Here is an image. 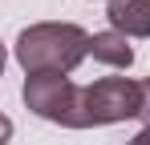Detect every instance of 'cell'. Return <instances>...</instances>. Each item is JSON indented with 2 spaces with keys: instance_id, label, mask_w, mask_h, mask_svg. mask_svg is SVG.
I'll return each mask as SVG.
<instances>
[{
  "instance_id": "obj_6",
  "label": "cell",
  "mask_w": 150,
  "mask_h": 145,
  "mask_svg": "<svg viewBox=\"0 0 150 145\" xmlns=\"http://www.w3.org/2000/svg\"><path fill=\"white\" fill-rule=\"evenodd\" d=\"M138 93H142V105H138V121L150 125V77L146 81H138Z\"/></svg>"
},
{
  "instance_id": "obj_10",
  "label": "cell",
  "mask_w": 150,
  "mask_h": 145,
  "mask_svg": "<svg viewBox=\"0 0 150 145\" xmlns=\"http://www.w3.org/2000/svg\"><path fill=\"white\" fill-rule=\"evenodd\" d=\"M110 4H114V0H110Z\"/></svg>"
},
{
  "instance_id": "obj_1",
  "label": "cell",
  "mask_w": 150,
  "mask_h": 145,
  "mask_svg": "<svg viewBox=\"0 0 150 145\" xmlns=\"http://www.w3.org/2000/svg\"><path fill=\"white\" fill-rule=\"evenodd\" d=\"M12 52L28 77L33 72H61L65 77L89 56V32L69 20H41V24H28L16 36Z\"/></svg>"
},
{
  "instance_id": "obj_4",
  "label": "cell",
  "mask_w": 150,
  "mask_h": 145,
  "mask_svg": "<svg viewBox=\"0 0 150 145\" xmlns=\"http://www.w3.org/2000/svg\"><path fill=\"white\" fill-rule=\"evenodd\" d=\"M105 16L122 36H150V0H114Z\"/></svg>"
},
{
  "instance_id": "obj_7",
  "label": "cell",
  "mask_w": 150,
  "mask_h": 145,
  "mask_svg": "<svg viewBox=\"0 0 150 145\" xmlns=\"http://www.w3.org/2000/svg\"><path fill=\"white\" fill-rule=\"evenodd\" d=\"M8 141H12V121L0 113V145H8Z\"/></svg>"
},
{
  "instance_id": "obj_2",
  "label": "cell",
  "mask_w": 150,
  "mask_h": 145,
  "mask_svg": "<svg viewBox=\"0 0 150 145\" xmlns=\"http://www.w3.org/2000/svg\"><path fill=\"white\" fill-rule=\"evenodd\" d=\"M25 109H33L37 117L65 125V129H81V85H73L61 72H33L25 77Z\"/></svg>"
},
{
  "instance_id": "obj_8",
  "label": "cell",
  "mask_w": 150,
  "mask_h": 145,
  "mask_svg": "<svg viewBox=\"0 0 150 145\" xmlns=\"http://www.w3.org/2000/svg\"><path fill=\"white\" fill-rule=\"evenodd\" d=\"M126 145H150V125H142V129H138V133H134Z\"/></svg>"
},
{
  "instance_id": "obj_3",
  "label": "cell",
  "mask_w": 150,
  "mask_h": 145,
  "mask_svg": "<svg viewBox=\"0 0 150 145\" xmlns=\"http://www.w3.org/2000/svg\"><path fill=\"white\" fill-rule=\"evenodd\" d=\"M138 105H142L138 81H130V77H101V81L81 89V129L130 121V117H138Z\"/></svg>"
},
{
  "instance_id": "obj_5",
  "label": "cell",
  "mask_w": 150,
  "mask_h": 145,
  "mask_svg": "<svg viewBox=\"0 0 150 145\" xmlns=\"http://www.w3.org/2000/svg\"><path fill=\"white\" fill-rule=\"evenodd\" d=\"M89 56L101 61V65H110V69H130L134 65V45H130V36L122 32H93L89 36Z\"/></svg>"
},
{
  "instance_id": "obj_9",
  "label": "cell",
  "mask_w": 150,
  "mask_h": 145,
  "mask_svg": "<svg viewBox=\"0 0 150 145\" xmlns=\"http://www.w3.org/2000/svg\"><path fill=\"white\" fill-rule=\"evenodd\" d=\"M4 61H8V52H4V45H0V77H4Z\"/></svg>"
}]
</instances>
